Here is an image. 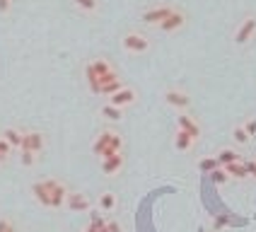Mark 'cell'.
<instances>
[{"label":"cell","mask_w":256,"mask_h":232,"mask_svg":"<svg viewBox=\"0 0 256 232\" xmlns=\"http://www.w3.org/2000/svg\"><path fill=\"white\" fill-rule=\"evenodd\" d=\"M225 225H228V218H215V230H220Z\"/></svg>","instance_id":"d6a6232c"},{"label":"cell","mask_w":256,"mask_h":232,"mask_svg":"<svg viewBox=\"0 0 256 232\" xmlns=\"http://www.w3.org/2000/svg\"><path fill=\"white\" fill-rule=\"evenodd\" d=\"M106 228H109V232H121V225L116 220H106Z\"/></svg>","instance_id":"1f68e13d"},{"label":"cell","mask_w":256,"mask_h":232,"mask_svg":"<svg viewBox=\"0 0 256 232\" xmlns=\"http://www.w3.org/2000/svg\"><path fill=\"white\" fill-rule=\"evenodd\" d=\"M85 75H87V82H90V90L94 92V94H100V75L94 72V68H92V63H87L85 66Z\"/></svg>","instance_id":"44dd1931"},{"label":"cell","mask_w":256,"mask_h":232,"mask_svg":"<svg viewBox=\"0 0 256 232\" xmlns=\"http://www.w3.org/2000/svg\"><path fill=\"white\" fill-rule=\"evenodd\" d=\"M46 186L51 191V208H63L66 201H68V194H70L68 186L58 179H46Z\"/></svg>","instance_id":"277c9868"},{"label":"cell","mask_w":256,"mask_h":232,"mask_svg":"<svg viewBox=\"0 0 256 232\" xmlns=\"http://www.w3.org/2000/svg\"><path fill=\"white\" fill-rule=\"evenodd\" d=\"M208 176H210V182H213V184H218V186H220V184H228V182H230V174H228V170H225V167H218V170H213Z\"/></svg>","instance_id":"484cf974"},{"label":"cell","mask_w":256,"mask_h":232,"mask_svg":"<svg viewBox=\"0 0 256 232\" xmlns=\"http://www.w3.org/2000/svg\"><path fill=\"white\" fill-rule=\"evenodd\" d=\"M72 5L78 8V10H82V12H97L100 10V0H72Z\"/></svg>","instance_id":"7402d4cb"},{"label":"cell","mask_w":256,"mask_h":232,"mask_svg":"<svg viewBox=\"0 0 256 232\" xmlns=\"http://www.w3.org/2000/svg\"><path fill=\"white\" fill-rule=\"evenodd\" d=\"M232 138H234V143L237 145H246L249 140H252L249 130L244 128V126H234V128H232Z\"/></svg>","instance_id":"cb8c5ba5"},{"label":"cell","mask_w":256,"mask_h":232,"mask_svg":"<svg viewBox=\"0 0 256 232\" xmlns=\"http://www.w3.org/2000/svg\"><path fill=\"white\" fill-rule=\"evenodd\" d=\"M218 167H222V164L218 162V158H206V160H200L198 162V170L203 174H210L213 170H218Z\"/></svg>","instance_id":"4316f807"},{"label":"cell","mask_w":256,"mask_h":232,"mask_svg":"<svg viewBox=\"0 0 256 232\" xmlns=\"http://www.w3.org/2000/svg\"><path fill=\"white\" fill-rule=\"evenodd\" d=\"M246 162V170H249V176L256 179V160H244Z\"/></svg>","instance_id":"4dcf8cb0"},{"label":"cell","mask_w":256,"mask_h":232,"mask_svg":"<svg viewBox=\"0 0 256 232\" xmlns=\"http://www.w3.org/2000/svg\"><path fill=\"white\" fill-rule=\"evenodd\" d=\"M196 143V138L191 136V133H186V130L176 128V136H174V148L179 150V152H186V150H191Z\"/></svg>","instance_id":"4fadbf2b"},{"label":"cell","mask_w":256,"mask_h":232,"mask_svg":"<svg viewBox=\"0 0 256 232\" xmlns=\"http://www.w3.org/2000/svg\"><path fill=\"white\" fill-rule=\"evenodd\" d=\"M184 24H186V12H182V10H176V8H174V12H172L157 29H160V32H167V34H172V32L182 29Z\"/></svg>","instance_id":"ba28073f"},{"label":"cell","mask_w":256,"mask_h":232,"mask_svg":"<svg viewBox=\"0 0 256 232\" xmlns=\"http://www.w3.org/2000/svg\"><path fill=\"white\" fill-rule=\"evenodd\" d=\"M121 46L126 48L128 54H145V51H150V39L145 34H140V32H128L121 39Z\"/></svg>","instance_id":"6da1fadb"},{"label":"cell","mask_w":256,"mask_h":232,"mask_svg":"<svg viewBox=\"0 0 256 232\" xmlns=\"http://www.w3.org/2000/svg\"><path fill=\"white\" fill-rule=\"evenodd\" d=\"M121 167H124V155L121 152H116L112 158L102 160V172L106 174V176H114V174L121 172Z\"/></svg>","instance_id":"7c38bea8"},{"label":"cell","mask_w":256,"mask_h":232,"mask_svg":"<svg viewBox=\"0 0 256 232\" xmlns=\"http://www.w3.org/2000/svg\"><path fill=\"white\" fill-rule=\"evenodd\" d=\"M12 8V0H0V14H8Z\"/></svg>","instance_id":"f546056e"},{"label":"cell","mask_w":256,"mask_h":232,"mask_svg":"<svg viewBox=\"0 0 256 232\" xmlns=\"http://www.w3.org/2000/svg\"><path fill=\"white\" fill-rule=\"evenodd\" d=\"M114 208H116V196L112 191H104L100 196V210L102 213H112Z\"/></svg>","instance_id":"ffe728a7"},{"label":"cell","mask_w":256,"mask_h":232,"mask_svg":"<svg viewBox=\"0 0 256 232\" xmlns=\"http://www.w3.org/2000/svg\"><path fill=\"white\" fill-rule=\"evenodd\" d=\"M100 114L106 118V121H121L124 118V109L121 106H116V104H112V102H106V104H102V109H100Z\"/></svg>","instance_id":"e0dca14e"},{"label":"cell","mask_w":256,"mask_h":232,"mask_svg":"<svg viewBox=\"0 0 256 232\" xmlns=\"http://www.w3.org/2000/svg\"><path fill=\"white\" fill-rule=\"evenodd\" d=\"M176 128H182V130H186V133H191L196 140L200 138V126H198V121L194 118V116H188V114H182L176 116Z\"/></svg>","instance_id":"9c48e42d"},{"label":"cell","mask_w":256,"mask_h":232,"mask_svg":"<svg viewBox=\"0 0 256 232\" xmlns=\"http://www.w3.org/2000/svg\"><path fill=\"white\" fill-rule=\"evenodd\" d=\"M5 162H8V160H5V158H2V155H0V164H5Z\"/></svg>","instance_id":"d590c367"},{"label":"cell","mask_w":256,"mask_h":232,"mask_svg":"<svg viewBox=\"0 0 256 232\" xmlns=\"http://www.w3.org/2000/svg\"><path fill=\"white\" fill-rule=\"evenodd\" d=\"M92 68H94V72L100 75V80L104 78V75L114 72V66H112V63H109L106 58H94V60H92ZM100 85H102V82H100Z\"/></svg>","instance_id":"ac0fdd59"},{"label":"cell","mask_w":256,"mask_h":232,"mask_svg":"<svg viewBox=\"0 0 256 232\" xmlns=\"http://www.w3.org/2000/svg\"><path fill=\"white\" fill-rule=\"evenodd\" d=\"M36 160H39L36 152H32V150H27V148H22V150H20V162H22V167H34V164H36Z\"/></svg>","instance_id":"d4e9b609"},{"label":"cell","mask_w":256,"mask_h":232,"mask_svg":"<svg viewBox=\"0 0 256 232\" xmlns=\"http://www.w3.org/2000/svg\"><path fill=\"white\" fill-rule=\"evenodd\" d=\"M230 179H249V170H246V162L244 160H237V162H230L225 164Z\"/></svg>","instance_id":"9a60e30c"},{"label":"cell","mask_w":256,"mask_h":232,"mask_svg":"<svg viewBox=\"0 0 256 232\" xmlns=\"http://www.w3.org/2000/svg\"><path fill=\"white\" fill-rule=\"evenodd\" d=\"M66 206L70 208L72 213H85V210H90V198H87V196H82V194H78V191H70V194H68V201H66Z\"/></svg>","instance_id":"30bf717a"},{"label":"cell","mask_w":256,"mask_h":232,"mask_svg":"<svg viewBox=\"0 0 256 232\" xmlns=\"http://www.w3.org/2000/svg\"><path fill=\"white\" fill-rule=\"evenodd\" d=\"M32 196L42 203L44 208H51V191H48V186H46V179L32 184Z\"/></svg>","instance_id":"8fae6325"},{"label":"cell","mask_w":256,"mask_h":232,"mask_svg":"<svg viewBox=\"0 0 256 232\" xmlns=\"http://www.w3.org/2000/svg\"><path fill=\"white\" fill-rule=\"evenodd\" d=\"M215 158H218V162L225 167V164H230V162H237V160H242V155H240L237 150H232V148H225V150H220Z\"/></svg>","instance_id":"d6986e66"},{"label":"cell","mask_w":256,"mask_h":232,"mask_svg":"<svg viewBox=\"0 0 256 232\" xmlns=\"http://www.w3.org/2000/svg\"><path fill=\"white\" fill-rule=\"evenodd\" d=\"M172 12H174V5H155V8L145 10V12L140 14V20L145 24H150V27H160Z\"/></svg>","instance_id":"3957f363"},{"label":"cell","mask_w":256,"mask_h":232,"mask_svg":"<svg viewBox=\"0 0 256 232\" xmlns=\"http://www.w3.org/2000/svg\"><path fill=\"white\" fill-rule=\"evenodd\" d=\"M121 87H126V82L118 78V80H112V82H106V85H102V90H100V94L102 97H112L114 92H118Z\"/></svg>","instance_id":"603a6c76"},{"label":"cell","mask_w":256,"mask_h":232,"mask_svg":"<svg viewBox=\"0 0 256 232\" xmlns=\"http://www.w3.org/2000/svg\"><path fill=\"white\" fill-rule=\"evenodd\" d=\"M5 232H17V225H14V222H10V228H8Z\"/></svg>","instance_id":"e575fe53"},{"label":"cell","mask_w":256,"mask_h":232,"mask_svg":"<svg viewBox=\"0 0 256 232\" xmlns=\"http://www.w3.org/2000/svg\"><path fill=\"white\" fill-rule=\"evenodd\" d=\"M12 152H14V148L8 143V140H5L2 136H0V155H2L5 160H10V158H12Z\"/></svg>","instance_id":"83f0119b"},{"label":"cell","mask_w":256,"mask_h":232,"mask_svg":"<svg viewBox=\"0 0 256 232\" xmlns=\"http://www.w3.org/2000/svg\"><path fill=\"white\" fill-rule=\"evenodd\" d=\"M85 232H97V225H94V222H90V228H87Z\"/></svg>","instance_id":"836d02e7"},{"label":"cell","mask_w":256,"mask_h":232,"mask_svg":"<svg viewBox=\"0 0 256 232\" xmlns=\"http://www.w3.org/2000/svg\"><path fill=\"white\" fill-rule=\"evenodd\" d=\"M244 128L249 130V136H252V138H254V136H256V118H249V121H246V124H244Z\"/></svg>","instance_id":"f1b7e54d"},{"label":"cell","mask_w":256,"mask_h":232,"mask_svg":"<svg viewBox=\"0 0 256 232\" xmlns=\"http://www.w3.org/2000/svg\"><path fill=\"white\" fill-rule=\"evenodd\" d=\"M109 102L112 104H116V106H121V109H126V106H133L136 102H138V92L133 90V87H121L118 92H114L112 97H109Z\"/></svg>","instance_id":"52a82bcc"},{"label":"cell","mask_w":256,"mask_h":232,"mask_svg":"<svg viewBox=\"0 0 256 232\" xmlns=\"http://www.w3.org/2000/svg\"><path fill=\"white\" fill-rule=\"evenodd\" d=\"M254 36H256V14H246L242 22H240L237 32H234V44L244 46V44L252 42Z\"/></svg>","instance_id":"7a4b0ae2"},{"label":"cell","mask_w":256,"mask_h":232,"mask_svg":"<svg viewBox=\"0 0 256 232\" xmlns=\"http://www.w3.org/2000/svg\"><path fill=\"white\" fill-rule=\"evenodd\" d=\"M164 102L170 106H174V109H179V112H188V106H191V97L186 94L184 90H176V87L164 92Z\"/></svg>","instance_id":"5b68a950"},{"label":"cell","mask_w":256,"mask_h":232,"mask_svg":"<svg viewBox=\"0 0 256 232\" xmlns=\"http://www.w3.org/2000/svg\"><path fill=\"white\" fill-rule=\"evenodd\" d=\"M112 136H114V128H104L97 136V140H94V145H92V152L94 155H102L106 148H109V143H112Z\"/></svg>","instance_id":"2e32d148"},{"label":"cell","mask_w":256,"mask_h":232,"mask_svg":"<svg viewBox=\"0 0 256 232\" xmlns=\"http://www.w3.org/2000/svg\"><path fill=\"white\" fill-rule=\"evenodd\" d=\"M22 148L42 155L44 150H46V133H42V130H24V143H22Z\"/></svg>","instance_id":"8992f818"},{"label":"cell","mask_w":256,"mask_h":232,"mask_svg":"<svg viewBox=\"0 0 256 232\" xmlns=\"http://www.w3.org/2000/svg\"><path fill=\"white\" fill-rule=\"evenodd\" d=\"M0 136H2L8 143L12 145L14 150H20V148H22V143H24V130H22V128H12V126H10V128L2 130Z\"/></svg>","instance_id":"5bb4252c"}]
</instances>
